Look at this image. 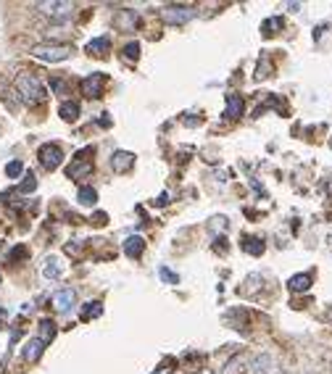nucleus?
<instances>
[{
	"instance_id": "a878e982",
	"label": "nucleus",
	"mask_w": 332,
	"mask_h": 374,
	"mask_svg": "<svg viewBox=\"0 0 332 374\" xmlns=\"http://www.w3.org/2000/svg\"><path fill=\"white\" fill-rule=\"evenodd\" d=\"M6 174H9L11 179H18L24 174V164H21V161H11L9 166H6Z\"/></svg>"
},
{
	"instance_id": "cd10ccee",
	"label": "nucleus",
	"mask_w": 332,
	"mask_h": 374,
	"mask_svg": "<svg viewBox=\"0 0 332 374\" xmlns=\"http://www.w3.org/2000/svg\"><path fill=\"white\" fill-rule=\"evenodd\" d=\"M209 227H211V232H221V230L227 227V219H224V216H214L211 222H209Z\"/></svg>"
},
{
	"instance_id": "f8f14e48",
	"label": "nucleus",
	"mask_w": 332,
	"mask_h": 374,
	"mask_svg": "<svg viewBox=\"0 0 332 374\" xmlns=\"http://www.w3.org/2000/svg\"><path fill=\"white\" fill-rule=\"evenodd\" d=\"M245 113V101L240 95H230L227 98V108H224V119H240Z\"/></svg>"
},
{
	"instance_id": "2eb2a0df",
	"label": "nucleus",
	"mask_w": 332,
	"mask_h": 374,
	"mask_svg": "<svg viewBox=\"0 0 332 374\" xmlns=\"http://www.w3.org/2000/svg\"><path fill=\"white\" fill-rule=\"evenodd\" d=\"M43 274H45L48 280H58V277L64 274V266H61V259H58V256H48L45 264H43Z\"/></svg>"
},
{
	"instance_id": "b1692460",
	"label": "nucleus",
	"mask_w": 332,
	"mask_h": 374,
	"mask_svg": "<svg viewBox=\"0 0 332 374\" xmlns=\"http://www.w3.org/2000/svg\"><path fill=\"white\" fill-rule=\"evenodd\" d=\"M37 190V177L35 174H24V182L18 185V193H35Z\"/></svg>"
},
{
	"instance_id": "473e14b6",
	"label": "nucleus",
	"mask_w": 332,
	"mask_h": 374,
	"mask_svg": "<svg viewBox=\"0 0 332 374\" xmlns=\"http://www.w3.org/2000/svg\"><path fill=\"white\" fill-rule=\"evenodd\" d=\"M198 374H211V372H209V369H201V372H198Z\"/></svg>"
},
{
	"instance_id": "9b49d317",
	"label": "nucleus",
	"mask_w": 332,
	"mask_h": 374,
	"mask_svg": "<svg viewBox=\"0 0 332 374\" xmlns=\"http://www.w3.org/2000/svg\"><path fill=\"white\" fill-rule=\"evenodd\" d=\"M311 285H314V277L309 274V271H304V274H293V277L287 280V290L306 293V290H311Z\"/></svg>"
},
{
	"instance_id": "aec40b11",
	"label": "nucleus",
	"mask_w": 332,
	"mask_h": 374,
	"mask_svg": "<svg viewBox=\"0 0 332 374\" xmlns=\"http://www.w3.org/2000/svg\"><path fill=\"white\" fill-rule=\"evenodd\" d=\"M53 337H55V324L50 322V319H43V322H40V340L48 346Z\"/></svg>"
},
{
	"instance_id": "a211bd4d",
	"label": "nucleus",
	"mask_w": 332,
	"mask_h": 374,
	"mask_svg": "<svg viewBox=\"0 0 332 374\" xmlns=\"http://www.w3.org/2000/svg\"><path fill=\"white\" fill-rule=\"evenodd\" d=\"M43 351H45V343H43L40 337H35V340H29L27 348H24V358H27V361H37V358L43 356Z\"/></svg>"
},
{
	"instance_id": "f257e3e1",
	"label": "nucleus",
	"mask_w": 332,
	"mask_h": 374,
	"mask_svg": "<svg viewBox=\"0 0 332 374\" xmlns=\"http://www.w3.org/2000/svg\"><path fill=\"white\" fill-rule=\"evenodd\" d=\"M16 93L21 95V101L29 106H37V103H43L48 98V90H45V84L40 82L37 76L32 74H18L16 76Z\"/></svg>"
},
{
	"instance_id": "412c9836",
	"label": "nucleus",
	"mask_w": 332,
	"mask_h": 374,
	"mask_svg": "<svg viewBox=\"0 0 332 374\" xmlns=\"http://www.w3.org/2000/svg\"><path fill=\"white\" fill-rule=\"evenodd\" d=\"M79 203L82 206H95V200H98V193L92 190V187H79Z\"/></svg>"
},
{
	"instance_id": "423d86ee",
	"label": "nucleus",
	"mask_w": 332,
	"mask_h": 374,
	"mask_svg": "<svg viewBox=\"0 0 332 374\" xmlns=\"http://www.w3.org/2000/svg\"><path fill=\"white\" fill-rule=\"evenodd\" d=\"M161 16L166 24H187L190 19H195V8L193 6H166Z\"/></svg>"
},
{
	"instance_id": "6ab92c4d",
	"label": "nucleus",
	"mask_w": 332,
	"mask_h": 374,
	"mask_svg": "<svg viewBox=\"0 0 332 374\" xmlns=\"http://www.w3.org/2000/svg\"><path fill=\"white\" fill-rule=\"evenodd\" d=\"M101 314H103V303H101V300H90V303H84V309H82V314H79V319H82V322H90V319L101 317Z\"/></svg>"
},
{
	"instance_id": "ddd939ff",
	"label": "nucleus",
	"mask_w": 332,
	"mask_h": 374,
	"mask_svg": "<svg viewBox=\"0 0 332 374\" xmlns=\"http://www.w3.org/2000/svg\"><path fill=\"white\" fill-rule=\"evenodd\" d=\"M143 251H145V240H143L140 234H132V237L124 240V253H127L129 259H140Z\"/></svg>"
},
{
	"instance_id": "bb28decb",
	"label": "nucleus",
	"mask_w": 332,
	"mask_h": 374,
	"mask_svg": "<svg viewBox=\"0 0 332 374\" xmlns=\"http://www.w3.org/2000/svg\"><path fill=\"white\" fill-rule=\"evenodd\" d=\"M124 56H127L129 61H138L140 58V42H127V45H124Z\"/></svg>"
},
{
	"instance_id": "393cba45",
	"label": "nucleus",
	"mask_w": 332,
	"mask_h": 374,
	"mask_svg": "<svg viewBox=\"0 0 332 374\" xmlns=\"http://www.w3.org/2000/svg\"><path fill=\"white\" fill-rule=\"evenodd\" d=\"M116 24H119V27H132V24H135V11L124 8L119 16H116Z\"/></svg>"
},
{
	"instance_id": "5701e85b",
	"label": "nucleus",
	"mask_w": 332,
	"mask_h": 374,
	"mask_svg": "<svg viewBox=\"0 0 332 374\" xmlns=\"http://www.w3.org/2000/svg\"><path fill=\"white\" fill-rule=\"evenodd\" d=\"M243 248H245V253H250V256H261V253H264V243H261L258 237H248Z\"/></svg>"
},
{
	"instance_id": "f03ea898",
	"label": "nucleus",
	"mask_w": 332,
	"mask_h": 374,
	"mask_svg": "<svg viewBox=\"0 0 332 374\" xmlns=\"http://www.w3.org/2000/svg\"><path fill=\"white\" fill-rule=\"evenodd\" d=\"M32 56L37 61H45V64H61V61H69L74 56L72 45H35L32 47Z\"/></svg>"
},
{
	"instance_id": "39448f33",
	"label": "nucleus",
	"mask_w": 332,
	"mask_h": 374,
	"mask_svg": "<svg viewBox=\"0 0 332 374\" xmlns=\"http://www.w3.org/2000/svg\"><path fill=\"white\" fill-rule=\"evenodd\" d=\"M95 153L92 148H84V150H79L77 156H74V161L66 166V177L69 179H79V177H84V174H90L92 171V161H90V156Z\"/></svg>"
},
{
	"instance_id": "2f4dec72",
	"label": "nucleus",
	"mask_w": 332,
	"mask_h": 374,
	"mask_svg": "<svg viewBox=\"0 0 332 374\" xmlns=\"http://www.w3.org/2000/svg\"><path fill=\"white\" fill-rule=\"evenodd\" d=\"M156 203H158V206H164V203H169V193H164V196H161V198H158V200H156Z\"/></svg>"
},
{
	"instance_id": "1a4fd4ad",
	"label": "nucleus",
	"mask_w": 332,
	"mask_h": 374,
	"mask_svg": "<svg viewBox=\"0 0 332 374\" xmlns=\"http://www.w3.org/2000/svg\"><path fill=\"white\" fill-rule=\"evenodd\" d=\"M135 166V153H129V150H116L114 156H111V169L116 171V174H124L129 169Z\"/></svg>"
},
{
	"instance_id": "9d476101",
	"label": "nucleus",
	"mask_w": 332,
	"mask_h": 374,
	"mask_svg": "<svg viewBox=\"0 0 332 374\" xmlns=\"http://www.w3.org/2000/svg\"><path fill=\"white\" fill-rule=\"evenodd\" d=\"M248 366H250L248 353H235L230 361H227V364L221 366L219 374H245V372H248Z\"/></svg>"
},
{
	"instance_id": "f3484780",
	"label": "nucleus",
	"mask_w": 332,
	"mask_h": 374,
	"mask_svg": "<svg viewBox=\"0 0 332 374\" xmlns=\"http://www.w3.org/2000/svg\"><path fill=\"white\" fill-rule=\"evenodd\" d=\"M58 116L64 119V122H77V116H79V103H74V101H66V103L58 106Z\"/></svg>"
},
{
	"instance_id": "c756f323",
	"label": "nucleus",
	"mask_w": 332,
	"mask_h": 374,
	"mask_svg": "<svg viewBox=\"0 0 332 374\" xmlns=\"http://www.w3.org/2000/svg\"><path fill=\"white\" fill-rule=\"evenodd\" d=\"M6 322H9V311H6V309H0V329L6 327Z\"/></svg>"
},
{
	"instance_id": "dca6fc26",
	"label": "nucleus",
	"mask_w": 332,
	"mask_h": 374,
	"mask_svg": "<svg viewBox=\"0 0 332 374\" xmlns=\"http://www.w3.org/2000/svg\"><path fill=\"white\" fill-rule=\"evenodd\" d=\"M109 47H111V40L109 38H95V40H90V42H87V47H84V50H87V53H90V56H106V53H109Z\"/></svg>"
},
{
	"instance_id": "7ed1b4c3",
	"label": "nucleus",
	"mask_w": 332,
	"mask_h": 374,
	"mask_svg": "<svg viewBox=\"0 0 332 374\" xmlns=\"http://www.w3.org/2000/svg\"><path fill=\"white\" fill-rule=\"evenodd\" d=\"M35 8L50 21H69L74 13V6L66 3V0H43V3H37Z\"/></svg>"
},
{
	"instance_id": "6e6552de",
	"label": "nucleus",
	"mask_w": 332,
	"mask_h": 374,
	"mask_svg": "<svg viewBox=\"0 0 332 374\" xmlns=\"http://www.w3.org/2000/svg\"><path fill=\"white\" fill-rule=\"evenodd\" d=\"M103 84H106V74H90V76H84L82 79V95H87V98H101L103 93Z\"/></svg>"
},
{
	"instance_id": "20e7f679",
	"label": "nucleus",
	"mask_w": 332,
	"mask_h": 374,
	"mask_svg": "<svg viewBox=\"0 0 332 374\" xmlns=\"http://www.w3.org/2000/svg\"><path fill=\"white\" fill-rule=\"evenodd\" d=\"M61 159H64V148L58 142H45V145H40V150H37V161L48 171H55V169L61 166Z\"/></svg>"
},
{
	"instance_id": "c85d7f7f",
	"label": "nucleus",
	"mask_w": 332,
	"mask_h": 374,
	"mask_svg": "<svg viewBox=\"0 0 332 374\" xmlns=\"http://www.w3.org/2000/svg\"><path fill=\"white\" fill-rule=\"evenodd\" d=\"M158 277H161V280H166V282H172V285H177V282H179V277H177L175 271L166 269V266H161V269H158Z\"/></svg>"
},
{
	"instance_id": "7c9ffc66",
	"label": "nucleus",
	"mask_w": 332,
	"mask_h": 374,
	"mask_svg": "<svg viewBox=\"0 0 332 374\" xmlns=\"http://www.w3.org/2000/svg\"><path fill=\"white\" fill-rule=\"evenodd\" d=\"M153 374H172V366H169V364H161Z\"/></svg>"
},
{
	"instance_id": "0eeeda50",
	"label": "nucleus",
	"mask_w": 332,
	"mask_h": 374,
	"mask_svg": "<svg viewBox=\"0 0 332 374\" xmlns=\"http://www.w3.org/2000/svg\"><path fill=\"white\" fill-rule=\"evenodd\" d=\"M53 309L58 311V314H69V311L77 306V290H72V288H64V290H58L53 295Z\"/></svg>"
},
{
	"instance_id": "4468645a",
	"label": "nucleus",
	"mask_w": 332,
	"mask_h": 374,
	"mask_svg": "<svg viewBox=\"0 0 332 374\" xmlns=\"http://www.w3.org/2000/svg\"><path fill=\"white\" fill-rule=\"evenodd\" d=\"M250 369H253V374H272V369H275V358H272L269 353L256 356V358L250 361Z\"/></svg>"
},
{
	"instance_id": "4be33fe9",
	"label": "nucleus",
	"mask_w": 332,
	"mask_h": 374,
	"mask_svg": "<svg viewBox=\"0 0 332 374\" xmlns=\"http://www.w3.org/2000/svg\"><path fill=\"white\" fill-rule=\"evenodd\" d=\"M282 27H285L282 16H275V19H267V21H264V27H261V29H264V35L269 38V35H277V32H280Z\"/></svg>"
}]
</instances>
